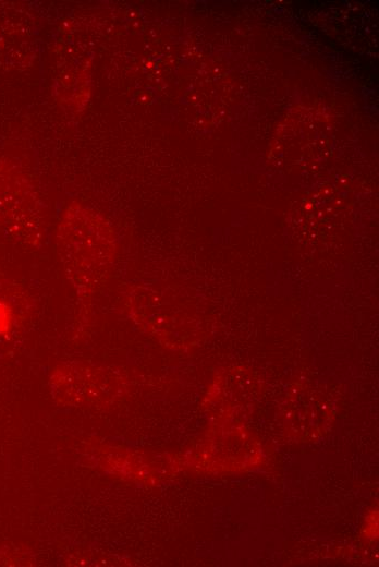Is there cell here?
Returning <instances> with one entry per match:
<instances>
[{"label": "cell", "instance_id": "obj_1", "mask_svg": "<svg viewBox=\"0 0 379 567\" xmlns=\"http://www.w3.org/2000/svg\"><path fill=\"white\" fill-rule=\"evenodd\" d=\"M60 255L65 273L74 286L90 289L105 275L113 256V242L109 230L100 222L84 224L82 231H63Z\"/></svg>", "mask_w": 379, "mask_h": 567}]
</instances>
